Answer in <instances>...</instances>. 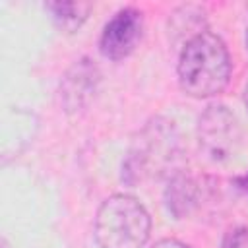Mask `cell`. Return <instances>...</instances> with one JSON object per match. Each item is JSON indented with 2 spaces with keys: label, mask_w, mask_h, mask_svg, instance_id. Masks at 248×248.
<instances>
[{
  "label": "cell",
  "mask_w": 248,
  "mask_h": 248,
  "mask_svg": "<svg viewBox=\"0 0 248 248\" xmlns=\"http://www.w3.org/2000/svg\"><path fill=\"white\" fill-rule=\"evenodd\" d=\"M236 184L244 190V192H248V174H244V176H240V178H236Z\"/></svg>",
  "instance_id": "10"
},
{
  "label": "cell",
  "mask_w": 248,
  "mask_h": 248,
  "mask_svg": "<svg viewBox=\"0 0 248 248\" xmlns=\"http://www.w3.org/2000/svg\"><path fill=\"white\" fill-rule=\"evenodd\" d=\"M151 248H190V246H186L184 242H180L176 238H163V240L155 242Z\"/></svg>",
  "instance_id": "9"
},
{
  "label": "cell",
  "mask_w": 248,
  "mask_h": 248,
  "mask_svg": "<svg viewBox=\"0 0 248 248\" xmlns=\"http://www.w3.org/2000/svg\"><path fill=\"white\" fill-rule=\"evenodd\" d=\"M198 140L207 159L215 163L229 161L240 145V126L236 116L223 105L209 107L200 116Z\"/></svg>",
  "instance_id": "3"
},
{
  "label": "cell",
  "mask_w": 248,
  "mask_h": 248,
  "mask_svg": "<svg viewBox=\"0 0 248 248\" xmlns=\"http://www.w3.org/2000/svg\"><path fill=\"white\" fill-rule=\"evenodd\" d=\"M83 62L74 66V70L66 76V81H64L62 95H64V103H66L68 110L81 107L83 99L91 95V89H95V76H93L95 68L89 64H83Z\"/></svg>",
  "instance_id": "6"
},
{
  "label": "cell",
  "mask_w": 248,
  "mask_h": 248,
  "mask_svg": "<svg viewBox=\"0 0 248 248\" xmlns=\"http://www.w3.org/2000/svg\"><path fill=\"white\" fill-rule=\"evenodd\" d=\"M221 248H248V227H236L223 238Z\"/></svg>",
  "instance_id": "8"
},
{
  "label": "cell",
  "mask_w": 248,
  "mask_h": 248,
  "mask_svg": "<svg viewBox=\"0 0 248 248\" xmlns=\"http://www.w3.org/2000/svg\"><path fill=\"white\" fill-rule=\"evenodd\" d=\"M244 101H246V107H248V83H246V91H244Z\"/></svg>",
  "instance_id": "11"
},
{
  "label": "cell",
  "mask_w": 248,
  "mask_h": 248,
  "mask_svg": "<svg viewBox=\"0 0 248 248\" xmlns=\"http://www.w3.org/2000/svg\"><path fill=\"white\" fill-rule=\"evenodd\" d=\"M46 10L52 14L54 23L64 31H76L89 16L91 4L87 2H48Z\"/></svg>",
  "instance_id": "7"
},
{
  "label": "cell",
  "mask_w": 248,
  "mask_h": 248,
  "mask_svg": "<svg viewBox=\"0 0 248 248\" xmlns=\"http://www.w3.org/2000/svg\"><path fill=\"white\" fill-rule=\"evenodd\" d=\"M149 231V215L134 196H110L97 211L95 240L101 248H143Z\"/></svg>",
  "instance_id": "2"
},
{
  "label": "cell",
  "mask_w": 248,
  "mask_h": 248,
  "mask_svg": "<svg viewBox=\"0 0 248 248\" xmlns=\"http://www.w3.org/2000/svg\"><path fill=\"white\" fill-rule=\"evenodd\" d=\"M200 184L186 174H176L169 188H167V203L169 209L176 215V217H184L188 215L192 209H196L200 205Z\"/></svg>",
  "instance_id": "5"
},
{
  "label": "cell",
  "mask_w": 248,
  "mask_h": 248,
  "mask_svg": "<svg viewBox=\"0 0 248 248\" xmlns=\"http://www.w3.org/2000/svg\"><path fill=\"white\" fill-rule=\"evenodd\" d=\"M143 19L134 8H124L105 25L101 35V52L110 60L126 58L141 39Z\"/></svg>",
  "instance_id": "4"
},
{
  "label": "cell",
  "mask_w": 248,
  "mask_h": 248,
  "mask_svg": "<svg viewBox=\"0 0 248 248\" xmlns=\"http://www.w3.org/2000/svg\"><path fill=\"white\" fill-rule=\"evenodd\" d=\"M231 76V56L225 43L202 31L190 37L178 58V81L192 97H211L225 89Z\"/></svg>",
  "instance_id": "1"
},
{
  "label": "cell",
  "mask_w": 248,
  "mask_h": 248,
  "mask_svg": "<svg viewBox=\"0 0 248 248\" xmlns=\"http://www.w3.org/2000/svg\"><path fill=\"white\" fill-rule=\"evenodd\" d=\"M246 45H248V31H246Z\"/></svg>",
  "instance_id": "12"
}]
</instances>
